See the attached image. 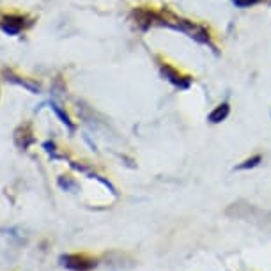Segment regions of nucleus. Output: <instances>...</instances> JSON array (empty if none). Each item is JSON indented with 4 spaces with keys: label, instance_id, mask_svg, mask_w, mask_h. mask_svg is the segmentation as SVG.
<instances>
[{
    "label": "nucleus",
    "instance_id": "f257e3e1",
    "mask_svg": "<svg viewBox=\"0 0 271 271\" xmlns=\"http://www.w3.org/2000/svg\"><path fill=\"white\" fill-rule=\"evenodd\" d=\"M0 27H2V31L9 36L20 34V31L23 29V16H14V14L4 16L2 21H0Z\"/></svg>",
    "mask_w": 271,
    "mask_h": 271
},
{
    "label": "nucleus",
    "instance_id": "f03ea898",
    "mask_svg": "<svg viewBox=\"0 0 271 271\" xmlns=\"http://www.w3.org/2000/svg\"><path fill=\"white\" fill-rule=\"evenodd\" d=\"M161 73L165 75L167 80H170L172 84H176V85H179V87H188L190 85V80H184L183 82V78H181L179 73L176 71V69L172 68V66H169V64H165L161 68Z\"/></svg>",
    "mask_w": 271,
    "mask_h": 271
},
{
    "label": "nucleus",
    "instance_id": "7ed1b4c3",
    "mask_svg": "<svg viewBox=\"0 0 271 271\" xmlns=\"http://www.w3.org/2000/svg\"><path fill=\"white\" fill-rule=\"evenodd\" d=\"M229 112H231V109H229L227 103H224V105L216 106V109H214L213 112L209 114V121L211 122H222L225 117L229 116Z\"/></svg>",
    "mask_w": 271,
    "mask_h": 271
},
{
    "label": "nucleus",
    "instance_id": "20e7f679",
    "mask_svg": "<svg viewBox=\"0 0 271 271\" xmlns=\"http://www.w3.org/2000/svg\"><path fill=\"white\" fill-rule=\"evenodd\" d=\"M6 75H7V80L13 82V84L21 85V87L29 89L31 92H39V87H38V85H32L31 82H27V80H20V76H14V75H11V73H7V71H6Z\"/></svg>",
    "mask_w": 271,
    "mask_h": 271
},
{
    "label": "nucleus",
    "instance_id": "39448f33",
    "mask_svg": "<svg viewBox=\"0 0 271 271\" xmlns=\"http://www.w3.org/2000/svg\"><path fill=\"white\" fill-rule=\"evenodd\" d=\"M51 109H53V112H55V114H57V116H59V117H61V121H62V122H64V124H66V126H68V128H69V129H73V124H71V121H69V117H68V116H66V114H64V112H62V110H61V109H59V106H57V105H51Z\"/></svg>",
    "mask_w": 271,
    "mask_h": 271
},
{
    "label": "nucleus",
    "instance_id": "423d86ee",
    "mask_svg": "<svg viewBox=\"0 0 271 271\" xmlns=\"http://www.w3.org/2000/svg\"><path fill=\"white\" fill-rule=\"evenodd\" d=\"M261 161V156H255V158H252V159H247V161L243 163V165H239L237 169H250V167H255L257 163Z\"/></svg>",
    "mask_w": 271,
    "mask_h": 271
},
{
    "label": "nucleus",
    "instance_id": "0eeeda50",
    "mask_svg": "<svg viewBox=\"0 0 271 271\" xmlns=\"http://www.w3.org/2000/svg\"><path fill=\"white\" fill-rule=\"evenodd\" d=\"M234 4H236L237 7H250V6H255V4H259L261 0H232Z\"/></svg>",
    "mask_w": 271,
    "mask_h": 271
}]
</instances>
